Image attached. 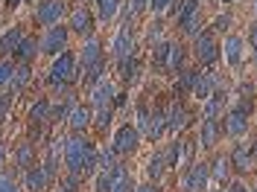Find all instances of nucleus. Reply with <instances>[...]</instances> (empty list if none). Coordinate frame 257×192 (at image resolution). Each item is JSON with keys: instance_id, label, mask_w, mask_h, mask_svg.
Masks as SVG:
<instances>
[{"instance_id": "7", "label": "nucleus", "mask_w": 257, "mask_h": 192, "mask_svg": "<svg viewBox=\"0 0 257 192\" xmlns=\"http://www.w3.org/2000/svg\"><path fill=\"white\" fill-rule=\"evenodd\" d=\"M64 15V0H41L35 9V20L41 26H56Z\"/></svg>"}, {"instance_id": "50", "label": "nucleus", "mask_w": 257, "mask_h": 192, "mask_svg": "<svg viewBox=\"0 0 257 192\" xmlns=\"http://www.w3.org/2000/svg\"><path fill=\"white\" fill-rule=\"evenodd\" d=\"M228 24H231V18H228V15H222V18H216V20H213V26H216V30H228Z\"/></svg>"}, {"instance_id": "54", "label": "nucleus", "mask_w": 257, "mask_h": 192, "mask_svg": "<svg viewBox=\"0 0 257 192\" xmlns=\"http://www.w3.org/2000/svg\"><path fill=\"white\" fill-rule=\"evenodd\" d=\"M3 158H6V148H3V143H0V163H3Z\"/></svg>"}, {"instance_id": "6", "label": "nucleus", "mask_w": 257, "mask_h": 192, "mask_svg": "<svg viewBox=\"0 0 257 192\" xmlns=\"http://www.w3.org/2000/svg\"><path fill=\"white\" fill-rule=\"evenodd\" d=\"M138 146H141V131H138L135 126H123L120 131H117L111 148L117 152V154L126 158V154H135V152H138Z\"/></svg>"}, {"instance_id": "4", "label": "nucleus", "mask_w": 257, "mask_h": 192, "mask_svg": "<svg viewBox=\"0 0 257 192\" xmlns=\"http://www.w3.org/2000/svg\"><path fill=\"white\" fill-rule=\"evenodd\" d=\"M67 35L70 32L64 30V26H59V24L56 26H47V35L38 41L41 44V52L44 56H59V52H64L67 50Z\"/></svg>"}, {"instance_id": "36", "label": "nucleus", "mask_w": 257, "mask_h": 192, "mask_svg": "<svg viewBox=\"0 0 257 192\" xmlns=\"http://www.w3.org/2000/svg\"><path fill=\"white\" fill-rule=\"evenodd\" d=\"M193 76H196V70H178V88H176V96L181 94H190V88H193Z\"/></svg>"}, {"instance_id": "37", "label": "nucleus", "mask_w": 257, "mask_h": 192, "mask_svg": "<svg viewBox=\"0 0 257 192\" xmlns=\"http://www.w3.org/2000/svg\"><path fill=\"white\" fill-rule=\"evenodd\" d=\"M120 9V0H99V18L102 20H111Z\"/></svg>"}, {"instance_id": "32", "label": "nucleus", "mask_w": 257, "mask_h": 192, "mask_svg": "<svg viewBox=\"0 0 257 192\" xmlns=\"http://www.w3.org/2000/svg\"><path fill=\"white\" fill-rule=\"evenodd\" d=\"M18 166L27 172L30 166H35V148H32V143H21L18 146Z\"/></svg>"}, {"instance_id": "1", "label": "nucleus", "mask_w": 257, "mask_h": 192, "mask_svg": "<svg viewBox=\"0 0 257 192\" xmlns=\"http://www.w3.org/2000/svg\"><path fill=\"white\" fill-rule=\"evenodd\" d=\"M64 160H67V169H70L73 175L85 178L91 169H94V163H96L94 143H91L88 137H82V134L70 137V140L64 143Z\"/></svg>"}, {"instance_id": "31", "label": "nucleus", "mask_w": 257, "mask_h": 192, "mask_svg": "<svg viewBox=\"0 0 257 192\" xmlns=\"http://www.w3.org/2000/svg\"><path fill=\"white\" fill-rule=\"evenodd\" d=\"M170 50H173V44H167V41H161V44L152 47V62H155L158 70H167V64H170Z\"/></svg>"}, {"instance_id": "38", "label": "nucleus", "mask_w": 257, "mask_h": 192, "mask_svg": "<svg viewBox=\"0 0 257 192\" xmlns=\"http://www.w3.org/2000/svg\"><path fill=\"white\" fill-rule=\"evenodd\" d=\"M135 190H138V186H135L132 175H128V172H123V175L114 180V190H111V192H135Z\"/></svg>"}, {"instance_id": "59", "label": "nucleus", "mask_w": 257, "mask_h": 192, "mask_svg": "<svg viewBox=\"0 0 257 192\" xmlns=\"http://www.w3.org/2000/svg\"><path fill=\"white\" fill-rule=\"evenodd\" d=\"M96 3H99V0H96Z\"/></svg>"}, {"instance_id": "24", "label": "nucleus", "mask_w": 257, "mask_h": 192, "mask_svg": "<svg viewBox=\"0 0 257 192\" xmlns=\"http://www.w3.org/2000/svg\"><path fill=\"white\" fill-rule=\"evenodd\" d=\"M208 169H210V178L222 184V180H228V175H231V160L225 158V154H216Z\"/></svg>"}, {"instance_id": "45", "label": "nucleus", "mask_w": 257, "mask_h": 192, "mask_svg": "<svg viewBox=\"0 0 257 192\" xmlns=\"http://www.w3.org/2000/svg\"><path fill=\"white\" fill-rule=\"evenodd\" d=\"M64 143H67V140H62V137H56V140L50 143V158H53V160L59 158V154L64 158Z\"/></svg>"}, {"instance_id": "28", "label": "nucleus", "mask_w": 257, "mask_h": 192, "mask_svg": "<svg viewBox=\"0 0 257 192\" xmlns=\"http://www.w3.org/2000/svg\"><path fill=\"white\" fill-rule=\"evenodd\" d=\"M30 64H21V67H15V73H12V82H9V88H12V94H21L27 84H30Z\"/></svg>"}, {"instance_id": "30", "label": "nucleus", "mask_w": 257, "mask_h": 192, "mask_svg": "<svg viewBox=\"0 0 257 192\" xmlns=\"http://www.w3.org/2000/svg\"><path fill=\"white\" fill-rule=\"evenodd\" d=\"M50 108H53V105H50L47 99H38V102L30 108V122H32V126L47 122V120H50Z\"/></svg>"}, {"instance_id": "2", "label": "nucleus", "mask_w": 257, "mask_h": 192, "mask_svg": "<svg viewBox=\"0 0 257 192\" xmlns=\"http://www.w3.org/2000/svg\"><path fill=\"white\" fill-rule=\"evenodd\" d=\"M76 73H79L76 56H73L70 50H64V52H59V56L53 58V67H50V84L64 88V84H70V82L76 79Z\"/></svg>"}, {"instance_id": "51", "label": "nucleus", "mask_w": 257, "mask_h": 192, "mask_svg": "<svg viewBox=\"0 0 257 192\" xmlns=\"http://www.w3.org/2000/svg\"><path fill=\"white\" fill-rule=\"evenodd\" d=\"M248 41H251V47H254V56H257V24L251 26V32H248Z\"/></svg>"}, {"instance_id": "16", "label": "nucleus", "mask_w": 257, "mask_h": 192, "mask_svg": "<svg viewBox=\"0 0 257 192\" xmlns=\"http://www.w3.org/2000/svg\"><path fill=\"white\" fill-rule=\"evenodd\" d=\"M248 131V116L237 108H231V111L225 114V134H231V137H242Z\"/></svg>"}, {"instance_id": "41", "label": "nucleus", "mask_w": 257, "mask_h": 192, "mask_svg": "<svg viewBox=\"0 0 257 192\" xmlns=\"http://www.w3.org/2000/svg\"><path fill=\"white\" fill-rule=\"evenodd\" d=\"M79 184H82V178L70 172V175H67V178L62 180V186H59V192H79Z\"/></svg>"}, {"instance_id": "47", "label": "nucleus", "mask_w": 257, "mask_h": 192, "mask_svg": "<svg viewBox=\"0 0 257 192\" xmlns=\"http://www.w3.org/2000/svg\"><path fill=\"white\" fill-rule=\"evenodd\" d=\"M146 6H149V0H132V9H128V18H135V15H141Z\"/></svg>"}, {"instance_id": "12", "label": "nucleus", "mask_w": 257, "mask_h": 192, "mask_svg": "<svg viewBox=\"0 0 257 192\" xmlns=\"http://www.w3.org/2000/svg\"><path fill=\"white\" fill-rule=\"evenodd\" d=\"M222 114H228V90H225V88H216L213 96L205 102V114H202V120H219Z\"/></svg>"}, {"instance_id": "15", "label": "nucleus", "mask_w": 257, "mask_h": 192, "mask_svg": "<svg viewBox=\"0 0 257 192\" xmlns=\"http://www.w3.org/2000/svg\"><path fill=\"white\" fill-rule=\"evenodd\" d=\"M70 30L76 32V35H91V32H94V15H91L85 6L73 9V12H70Z\"/></svg>"}, {"instance_id": "13", "label": "nucleus", "mask_w": 257, "mask_h": 192, "mask_svg": "<svg viewBox=\"0 0 257 192\" xmlns=\"http://www.w3.org/2000/svg\"><path fill=\"white\" fill-rule=\"evenodd\" d=\"M228 160H231V169H234V172H248V169L254 166L251 143H237L234 146V152L228 154Z\"/></svg>"}, {"instance_id": "56", "label": "nucleus", "mask_w": 257, "mask_h": 192, "mask_svg": "<svg viewBox=\"0 0 257 192\" xmlns=\"http://www.w3.org/2000/svg\"><path fill=\"white\" fill-rule=\"evenodd\" d=\"M222 3H234V0H222Z\"/></svg>"}, {"instance_id": "57", "label": "nucleus", "mask_w": 257, "mask_h": 192, "mask_svg": "<svg viewBox=\"0 0 257 192\" xmlns=\"http://www.w3.org/2000/svg\"><path fill=\"white\" fill-rule=\"evenodd\" d=\"M254 9H257V3H254Z\"/></svg>"}, {"instance_id": "39", "label": "nucleus", "mask_w": 257, "mask_h": 192, "mask_svg": "<svg viewBox=\"0 0 257 192\" xmlns=\"http://www.w3.org/2000/svg\"><path fill=\"white\" fill-rule=\"evenodd\" d=\"M12 73H15V64H12V62H0V90H3V88H9Z\"/></svg>"}, {"instance_id": "23", "label": "nucleus", "mask_w": 257, "mask_h": 192, "mask_svg": "<svg viewBox=\"0 0 257 192\" xmlns=\"http://www.w3.org/2000/svg\"><path fill=\"white\" fill-rule=\"evenodd\" d=\"M38 50H41V44H38L35 38H24V41H21V47H18L12 56H15L21 64H30L32 58H35V52H38Z\"/></svg>"}, {"instance_id": "43", "label": "nucleus", "mask_w": 257, "mask_h": 192, "mask_svg": "<svg viewBox=\"0 0 257 192\" xmlns=\"http://www.w3.org/2000/svg\"><path fill=\"white\" fill-rule=\"evenodd\" d=\"M12 99H15L12 94H0V122L6 120V114H9V108H12Z\"/></svg>"}, {"instance_id": "25", "label": "nucleus", "mask_w": 257, "mask_h": 192, "mask_svg": "<svg viewBox=\"0 0 257 192\" xmlns=\"http://www.w3.org/2000/svg\"><path fill=\"white\" fill-rule=\"evenodd\" d=\"M225 58H228V64H234V67L242 62V38L240 35H231L225 41Z\"/></svg>"}, {"instance_id": "9", "label": "nucleus", "mask_w": 257, "mask_h": 192, "mask_svg": "<svg viewBox=\"0 0 257 192\" xmlns=\"http://www.w3.org/2000/svg\"><path fill=\"white\" fill-rule=\"evenodd\" d=\"M216 88H219V79H216L213 73H199V70H196V76H193V88H190V94L196 96V99L208 102Z\"/></svg>"}, {"instance_id": "29", "label": "nucleus", "mask_w": 257, "mask_h": 192, "mask_svg": "<svg viewBox=\"0 0 257 192\" xmlns=\"http://www.w3.org/2000/svg\"><path fill=\"white\" fill-rule=\"evenodd\" d=\"M114 166H117V152H114V148H102V152H96V163H94L96 172H111Z\"/></svg>"}, {"instance_id": "14", "label": "nucleus", "mask_w": 257, "mask_h": 192, "mask_svg": "<svg viewBox=\"0 0 257 192\" xmlns=\"http://www.w3.org/2000/svg\"><path fill=\"white\" fill-rule=\"evenodd\" d=\"M99 62H102V47H99L96 38H88L85 47H82V56H79V73H88V70Z\"/></svg>"}, {"instance_id": "58", "label": "nucleus", "mask_w": 257, "mask_h": 192, "mask_svg": "<svg viewBox=\"0 0 257 192\" xmlns=\"http://www.w3.org/2000/svg\"><path fill=\"white\" fill-rule=\"evenodd\" d=\"M213 192H219V190H213Z\"/></svg>"}, {"instance_id": "40", "label": "nucleus", "mask_w": 257, "mask_h": 192, "mask_svg": "<svg viewBox=\"0 0 257 192\" xmlns=\"http://www.w3.org/2000/svg\"><path fill=\"white\" fill-rule=\"evenodd\" d=\"M102 70H105V62L94 64V67H91V70H88V73L82 76V82H85V84H96V82L102 79Z\"/></svg>"}, {"instance_id": "22", "label": "nucleus", "mask_w": 257, "mask_h": 192, "mask_svg": "<svg viewBox=\"0 0 257 192\" xmlns=\"http://www.w3.org/2000/svg\"><path fill=\"white\" fill-rule=\"evenodd\" d=\"M219 134H222V128L216 120H205L202 122V146L205 148H213V146L219 143Z\"/></svg>"}, {"instance_id": "55", "label": "nucleus", "mask_w": 257, "mask_h": 192, "mask_svg": "<svg viewBox=\"0 0 257 192\" xmlns=\"http://www.w3.org/2000/svg\"><path fill=\"white\" fill-rule=\"evenodd\" d=\"M251 154H254V160H257V140L251 143Z\"/></svg>"}, {"instance_id": "17", "label": "nucleus", "mask_w": 257, "mask_h": 192, "mask_svg": "<svg viewBox=\"0 0 257 192\" xmlns=\"http://www.w3.org/2000/svg\"><path fill=\"white\" fill-rule=\"evenodd\" d=\"M50 184L47 172H44V166H30L27 172H24V186L30 192H44Z\"/></svg>"}, {"instance_id": "21", "label": "nucleus", "mask_w": 257, "mask_h": 192, "mask_svg": "<svg viewBox=\"0 0 257 192\" xmlns=\"http://www.w3.org/2000/svg\"><path fill=\"white\" fill-rule=\"evenodd\" d=\"M123 172H126L123 166H114L111 172H99V175H96V184H94V192H111L114 190V180L123 175Z\"/></svg>"}, {"instance_id": "3", "label": "nucleus", "mask_w": 257, "mask_h": 192, "mask_svg": "<svg viewBox=\"0 0 257 192\" xmlns=\"http://www.w3.org/2000/svg\"><path fill=\"white\" fill-rule=\"evenodd\" d=\"M208 180H210L208 163L193 160L190 169H187V172H184V178H181V186H184V192H205V190H208Z\"/></svg>"}, {"instance_id": "8", "label": "nucleus", "mask_w": 257, "mask_h": 192, "mask_svg": "<svg viewBox=\"0 0 257 192\" xmlns=\"http://www.w3.org/2000/svg\"><path fill=\"white\" fill-rule=\"evenodd\" d=\"M164 120H167V131H181V128L187 126V120H190V114L184 108V102L181 99H173L170 105H167V111H164Z\"/></svg>"}, {"instance_id": "27", "label": "nucleus", "mask_w": 257, "mask_h": 192, "mask_svg": "<svg viewBox=\"0 0 257 192\" xmlns=\"http://www.w3.org/2000/svg\"><path fill=\"white\" fill-rule=\"evenodd\" d=\"M178 26H181L184 35L196 38V35H199V26H202V12H199V9H193L187 18H181V20H178Z\"/></svg>"}, {"instance_id": "34", "label": "nucleus", "mask_w": 257, "mask_h": 192, "mask_svg": "<svg viewBox=\"0 0 257 192\" xmlns=\"http://www.w3.org/2000/svg\"><path fill=\"white\" fill-rule=\"evenodd\" d=\"M111 105H105V108H91V116H94V126L96 128H102V131H105V128L111 126Z\"/></svg>"}, {"instance_id": "35", "label": "nucleus", "mask_w": 257, "mask_h": 192, "mask_svg": "<svg viewBox=\"0 0 257 192\" xmlns=\"http://www.w3.org/2000/svg\"><path fill=\"white\" fill-rule=\"evenodd\" d=\"M167 70H173V73L184 70V47H181V44H173V50H170V64H167Z\"/></svg>"}, {"instance_id": "10", "label": "nucleus", "mask_w": 257, "mask_h": 192, "mask_svg": "<svg viewBox=\"0 0 257 192\" xmlns=\"http://www.w3.org/2000/svg\"><path fill=\"white\" fill-rule=\"evenodd\" d=\"M111 50H114V58H117V62H123V58H132V56H135V38H132V26H128V20L120 26Z\"/></svg>"}, {"instance_id": "33", "label": "nucleus", "mask_w": 257, "mask_h": 192, "mask_svg": "<svg viewBox=\"0 0 257 192\" xmlns=\"http://www.w3.org/2000/svg\"><path fill=\"white\" fill-rule=\"evenodd\" d=\"M120 79L126 82V84H132V82L138 79V58H135V56L120 62Z\"/></svg>"}, {"instance_id": "44", "label": "nucleus", "mask_w": 257, "mask_h": 192, "mask_svg": "<svg viewBox=\"0 0 257 192\" xmlns=\"http://www.w3.org/2000/svg\"><path fill=\"white\" fill-rule=\"evenodd\" d=\"M237 96H240V102H254V88L251 84H240L237 88Z\"/></svg>"}, {"instance_id": "19", "label": "nucleus", "mask_w": 257, "mask_h": 192, "mask_svg": "<svg viewBox=\"0 0 257 192\" xmlns=\"http://www.w3.org/2000/svg\"><path fill=\"white\" fill-rule=\"evenodd\" d=\"M167 131V120H164V111H149V116H146V126L141 134H146L149 140H161V134Z\"/></svg>"}, {"instance_id": "46", "label": "nucleus", "mask_w": 257, "mask_h": 192, "mask_svg": "<svg viewBox=\"0 0 257 192\" xmlns=\"http://www.w3.org/2000/svg\"><path fill=\"white\" fill-rule=\"evenodd\" d=\"M193 143L196 140H181V166L190 160V154H193Z\"/></svg>"}, {"instance_id": "5", "label": "nucleus", "mask_w": 257, "mask_h": 192, "mask_svg": "<svg viewBox=\"0 0 257 192\" xmlns=\"http://www.w3.org/2000/svg\"><path fill=\"white\" fill-rule=\"evenodd\" d=\"M193 56H196V62L199 64H213L216 58H219V47H216V41H213L210 32H199V35H196Z\"/></svg>"}, {"instance_id": "53", "label": "nucleus", "mask_w": 257, "mask_h": 192, "mask_svg": "<svg viewBox=\"0 0 257 192\" xmlns=\"http://www.w3.org/2000/svg\"><path fill=\"white\" fill-rule=\"evenodd\" d=\"M21 3H27V0H6V9H18Z\"/></svg>"}, {"instance_id": "49", "label": "nucleus", "mask_w": 257, "mask_h": 192, "mask_svg": "<svg viewBox=\"0 0 257 192\" xmlns=\"http://www.w3.org/2000/svg\"><path fill=\"white\" fill-rule=\"evenodd\" d=\"M225 192H251V190H248V186H245L242 180H234V184H231V186H228Z\"/></svg>"}, {"instance_id": "26", "label": "nucleus", "mask_w": 257, "mask_h": 192, "mask_svg": "<svg viewBox=\"0 0 257 192\" xmlns=\"http://www.w3.org/2000/svg\"><path fill=\"white\" fill-rule=\"evenodd\" d=\"M164 169H167V154H164V152H155V154L149 158V163H146L149 180H158V178L164 175Z\"/></svg>"}, {"instance_id": "52", "label": "nucleus", "mask_w": 257, "mask_h": 192, "mask_svg": "<svg viewBox=\"0 0 257 192\" xmlns=\"http://www.w3.org/2000/svg\"><path fill=\"white\" fill-rule=\"evenodd\" d=\"M135 192H155V186H152V180H149V184H141Z\"/></svg>"}, {"instance_id": "48", "label": "nucleus", "mask_w": 257, "mask_h": 192, "mask_svg": "<svg viewBox=\"0 0 257 192\" xmlns=\"http://www.w3.org/2000/svg\"><path fill=\"white\" fill-rule=\"evenodd\" d=\"M170 3H173V0H149V6H152L155 12H164V9H167Z\"/></svg>"}, {"instance_id": "42", "label": "nucleus", "mask_w": 257, "mask_h": 192, "mask_svg": "<svg viewBox=\"0 0 257 192\" xmlns=\"http://www.w3.org/2000/svg\"><path fill=\"white\" fill-rule=\"evenodd\" d=\"M0 192H21L18 190V180L12 175H0Z\"/></svg>"}, {"instance_id": "11", "label": "nucleus", "mask_w": 257, "mask_h": 192, "mask_svg": "<svg viewBox=\"0 0 257 192\" xmlns=\"http://www.w3.org/2000/svg\"><path fill=\"white\" fill-rule=\"evenodd\" d=\"M114 96H117L114 84L102 76V79L91 88V108H105V105H114Z\"/></svg>"}, {"instance_id": "20", "label": "nucleus", "mask_w": 257, "mask_h": 192, "mask_svg": "<svg viewBox=\"0 0 257 192\" xmlns=\"http://www.w3.org/2000/svg\"><path fill=\"white\" fill-rule=\"evenodd\" d=\"M27 35H24V30L21 26H12V30H6L3 35H0V58L3 56H9V52H15L18 47H21V41H24Z\"/></svg>"}, {"instance_id": "18", "label": "nucleus", "mask_w": 257, "mask_h": 192, "mask_svg": "<svg viewBox=\"0 0 257 192\" xmlns=\"http://www.w3.org/2000/svg\"><path fill=\"white\" fill-rule=\"evenodd\" d=\"M91 122H94V116H91V108L88 105H73V111L67 114V126L73 128L76 134H82Z\"/></svg>"}]
</instances>
